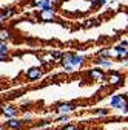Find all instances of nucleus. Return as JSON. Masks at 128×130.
<instances>
[{"label": "nucleus", "instance_id": "f257e3e1", "mask_svg": "<svg viewBox=\"0 0 128 130\" xmlns=\"http://www.w3.org/2000/svg\"><path fill=\"white\" fill-rule=\"evenodd\" d=\"M110 107L122 110L123 113H128V94H120L114 93L110 98Z\"/></svg>", "mask_w": 128, "mask_h": 130}, {"label": "nucleus", "instance_id": "f03ea898", "mask_svg": "<svg viewBox=\"0 0 128 130\" xmlns=\"http://www.w3.org/2000/svg\"><path fill=\"white\" fill-rule=\"evenodd\" d=\"M106 84L111 85V87H123L125 85V77L120 71L117 70H111L106 73Z\"/></svg>", "mask_w": 128, "mask_h": 130}, {"label": "nucleus", "instance_id": "7ed1b4c3", "mask_svg": "<svg viewBox=\"0 0 128 130\" xmlns=\"http://www.w3.org/2000/svg\"><path fill=\"white\" fill-rule=\"evenodd\" d=\"M87 77L91 80V82H106V73H105V70L103 68H100V67H93V68H90L88 71H87Z\"/></svg>", "mask_w": 128, "mask_h": 130}, {"label": "nucleus", "instance_id": "20e7f679", "mask_svg": "<svg viewBox=\"0 0 128 130\" xmlns=\"http://www.w3.org/2000/svg\"><path fill=\"white\" fill-rule=\"evenodd\" d=\"M37 20L43 22V23L57 22V9H56V6L51 8V9H40L37 12Z\"/></svg>", "mask_w": 128, "mask_h": 130}, {"label": "nucleus", "instance_id": "39448f33", "mask_svg": "<svg viewBox=\"0 0 128 130\" xmlns=\"http://www.w3.org/2000/svg\"><path fill=\"white\" fill-rule=\"evenodd\" d=\"M77 110V104L76 102H59L54 107V111L57 115H70Z\"/></svg>", "mask_w": 128, "mask_h": 130}, {"label": "nucleus", "instance_id": "423d86ee", "mask_svg": "<svg viewBox=\"0 0 128 130\" xmlns=\"http://www.w3.org/2000/svg\"><path fill=\"white\" fill-rule=\"evenodd\" d=\"M43 76V68L42 67H29L25 71V77L29 82H36V80H40Z\"/></svg>", "mask_w": 128, "mask_h": 130}, {"label": "nucleus", "instance_id": "0eeeda50", "mask_svg": "<svg viewBox=\"0 0 128 130\" xmlns=\"http://www.w3.org/2000/svg\"><path fill=\"white\" fill-rule=\"evenodd\" d=\"M19 113H20L19 107L14 105V104H3V105H0V115H3L5 118H14V116H17Z\"/></svg>", "mask_w": 128, "mask_h": 130}, {"label": "nucleus", "instance_id": "6e6552de", "mask_svg": "<svg viewBox=\"0 0 128 130\" xmlns=\"http://www.w3.org/2000/svg\"><path fill=\"white\" fill-rule=\"evenodd\" d=\"M3 125H5V128H8V130H23V128H25V122H23L20 118H17V116H14V118H6V121L3 122Z\"/></svg>", "mask_w": 128, "mask_h": 130}, {"label": "nucleus", "instance_id": "1a4fd4ad", "mask_svg": "<svg viewBox=\"0 0 128 130\" xmlns=\"http://www.w3.org/2000/svg\"><path fill=\"white\" fill-rule=\"evenodd\" d=\"M87 62V56L83 54H79V53H74L73 51V56H71V67L74 70H79V68H82L83 65Z\"/></svg>", "mask_w": 128, "mask_h": 130}, {"label": "nucleus", "instance_id": "9d476101", "mask_svg": "<svg viewBox=\"0 0 128 130\" xmlns=\"http://www.w3.org/2000/svg\"><path fill=\"white\" fill-rule=\"evenodd\" d=\"M113 53L117 56V60H120V62L128 60V46H120V45H116V46L113 48Z\"/></svg>", "mask_w": 128, "mask_h": 130}, {"label": "nucleus", "instance_id": "9b49d317", "mask_svg": "<svg viewBox=\"0 0 128 130\" xmlns=\"http://www.w3.org/2000/svg\"><path fill=\"white\" fill-rule=\"evenodd\" d=\"M93 62H94V65H97L100 68H111L113 63H114L113 59H102V57H96Z\"/></svg>", "mask_w": 128, "mask_h": 130}, {"label": "nucleus", "instance_id": "f8f14e48", "mask_svg": "<svg viewBox=\"0 0 128 130\" xmlns=\"http://www.w3.org/2000/svg\"><path fill=\"white\" fill-rule=\"evenodd\" d=\"M11 39V31L6 26H0V42H8Z\"/></svg>", "mask_w": 128, "mask_h": 130}, {"label": "nucleus", "instance_id": "ddd939ff", "mask_svg": "<svg viewBox=\"0 0 128 130\" xmlns=\"http://www.w3.org/2000/svg\"><path fill=\"white\" fill-rule=\"evenodd\" d=\"M97 57L102 59H113V50L111 48H100L97 51Z\"/></svg>", "mask_w": 128, "mask_h": 130}, {"label": "nucleus", "instance_id": "4468645a", "mask_svg": "<svg viewBox=\"0 0 128 130\" xmlns=\"http://www.w3.org/2000/svg\"><path fill=\"white\" fill-rule=\"evenodd\" d=\"M15 14H17V9H15L14 6H6V8L3 9V15H5V19H11V17H14Z\"/></svg>", "mask_w": 128, "mask_h": 130}, {"label": "nucleus", "instance_id": "2eb2a0df", "mask_svg": "<svg viewBox=\"0 0 128 130\" xmlns=\"http://www.w3.org/2000/svg\"><path fill=\"white\" fill-rule=\"evenodd\" d=\"M50 54H51V59H53V63L56 62V63H59L60 62V59H62V56H63V51H59V50H54V51H50Z\"/></svg>", "mask_w": 128, "mask_h": 130}, {"label": "nucleus", "instance_id": "dca6fc26", "mask_svg": "<svg viewBox=\"0 0 128 130\" xmlns=\"http://www.w3.org/2000/svg\"><path fill=\"white\" fill-rule=\"evenodd\" d=\"M96 25H97V20L93 19V17H88V19L82 20V26H83V28H93V26H96Z\"/></svg>", "mask_w": 128, "mask_h": 130}, {"label": "nucleus", "instance_id": "f3484780", "mask_svg": "<svg viewBox=\"0 0 128 130\" xmlns=\"http://www.w3.org/2000/svg\"><path fill=\"white\" fill-rule=\"evenodd\" d=\"M93 115L94 116H108L110 115V110L108 108H96L93 111Z\"/></svg>", "mask_w": 128, "mask_h": 130}, {"label": "nucleus", "instance_id": "a211bd4d", "mask_svg": "<svg viewBox=\"0 0 128 130\" xmlns=\"http://www.w3.org/2000/svg\"><path fill=\"white\" fill-rule=\"evenodd\" d=\"M59 130H79V125H77V124H73V122L70 121V122H67V124H63Z\"/></svg>", "mask_w": 128, "mask_h": 130}, {"label": "nucleus", "instance_id": "6ab92c4d", "mask_svg": "<svg viewBox=\"0 0 128 130\" xmlns=\"http://www.w3.org/2000/svg\"><path fill=\"white\" fill-rule=\"evenodd\" d=\"M70 119H71V118H70V115H59L54 121H56V122H59V124H67V122H70Z\"/></svg>", "mask_w": 128, "mask_h": 130}, {"label": "nucleus", "instance_id": "aec40b11", "mask_svg": "<svg viewBox=\"0 0 128 130\" xmlns=\"http://www.w3.org/2000/svg\"><path fill=\"white\" fill-rule=\"evenodd\" d=\"M51 8H54V5L50 2V0H43L42 5H40V8H39V11L40 9H51Z\"/></svg>", "mask_w": 128, "mask_h": 130}, {"label": "nucleus", "instance_id": "412c9836", "mask_svg": "<svg viewBox=\"0 0 128 130\" xmlns=\"http://www.w3.org/2000/svg\"><path fill=\"white\" fill-rule=\"evenodd\" d=\"M42 2H43V0H29V5H31V8L39 9V8H40V5H42Z\"/></svg>", "mask_w": 128, "mask_h": 130}, {"label": "nucleus", "instance_id": "4be33fe9", "mask_svg": "<svg viewBox=\"0 0 128 130\" xmlns=\"http://www.w3.org/2000/svg\"><path fill=\"white\" fill-rule=\"evenodd\" d=\"M0 53H3V54H8L9 53V48L6 45V42H0Z\"/></svg>", "mask_w": 128, "mask_h": 130}, {"label": "nucleus", "instance_id": "5701e85b", "mask_svg": "<svg viewBox=\"0 0 128 130\" xmlns=\"http://www.w3.org/2000/svg\"><path fill=\"white\" fill-rule=\"evenodd\" d=\"M22 121H23V122H25V125H26V122L29 124L31 121H33V116H31V115H25V116L22 118Z\"/></svg>", "mask_w": 128, "mask_h": 130}, {"label": "nucleus", "instance_id": "b1692460", "mask_svg": "<svg viewBox=\"0 0 128 130\" xmlns=\"http://www.w3.org/2000/svg\"><path fill=\"white\" fill-rule=\"evenodd\" d=\"M9 60V56L8 54H3V53H0V62H6Z\"/></svg>", "mask_w": 128, "mask_h": 130}, {"label": "nucleus", "instance_id": "393cba45", "mask_svg": "<svg viewBox=\"0 0 128 130\" xmlns=\"http://www.w3.org/2000/svg\"><path fill=\"white\" fill-rule=\"evenodd\" d=\"M108 2H110V0H97V5H99V6H105Z\"/></svg>", "mask_w": 128, "mask_h": 130}, {"label": "nucleus", "instance_id": "a878e982", "mask_svg": "<svg viewBox=\"0 0 128 130\" xmlns=\"http://www.w3.org/2000/svg\"><path fill=\"white\" fill-rule=\"evenodd\" d=\"M117 45H120V46H128V40H126V39H122Z\"/></svg>", "mask_w": 128, "mask_h": 130}, {"label": "nucleus", "instance_id": "bb28decb", "mask_svg": "<svg viewBox=\"0 0 128 130\" xmlns=\"http://www.w3.org/2000/svg\"><path fill=\"white\" fill-rule=\"evenodd\" d=\"M6 19H5V15H3V12H0V26L3 25V22H5Z\"/></svg>", "mask_w": 128, "mask_h": 130}, {"label": "nucleus", "instance_id": "cd10ccee", "mask_svg": "<svg viewBox=\"0 0 128 130\" xmlns=\"http://www.w3.org/2000/svg\"><path fill=\"white\" fill-rule=\"evenodd\" d=\"M50 2H51L53 5H56V3H59V2H60V0H50Z\"/></svg>", "mask_w": 128, "mask_h": 130}, {"label": "nucleus", "instance_id": "c85d7f7f", "mask_svg": "<svg viewBox=\"0 0 128 130\" xmlns=\"http://www.w3.org/2000/svg\"><path fill=\"white\" fill-rule=\"evenodd\" d=\"M0 130H6V128H5V125H3V124H0Z\"/></svg>", "mask_w": 128, "mask_h": 130}, {"label": "nucleus", "instance_id": "c756f323", "mask_svg": "<svg viewBox=\"0 0 128 130\" xmlns=\"http://www.w3.org/2000/svg\"><path fill=\"white\" fill-rule=\"evenodd\" d=\"M29 130H43V128H40V127H37V128H29Z\"/></svg>", "mask_w": 128, "mask_h": 130}, {"label": "nucleus", "instance_id": "7c9ffc66", "mask_svg": "<svg viewBox=\"0 0 128 130\" xmlns=\"http://www.w3.org/2000/svg\"><path fill=\"white\" fill-rule=\"evenodd\" d=\"M125 84H128V76H126V77H125Z\"/></svg>", "mask_w": 128, "mask_h": 130}, {"label": "nucleus", "instance_id": "2f4dec72", "mask_svg": "<svg viewBox=\"0 0 128 130\" xmlns=\"http://www.w3.org/2000/svg\"><path fill=\"white\" fill-rule=\"evenodd\" d=\"M110 2H111V3H113V2H119V0H110Z\"/></svg>", "mask_w": 128, "mask_h": 130}]
</instances>
